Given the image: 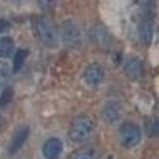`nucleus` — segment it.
Here are the masks:
<instances>
[{
	"mask_svg": "<svg viewBox=\"0 0 159 159\" xmlns=\"http://www.w3.org/2000/svg\"><path fill=\"white\" fill-rule=\"evenodd\" d=\"M11 74V69L7 62L0 61V90L7 84Z\"/></svg>",
	"mask_w": 159,
	"mask_h": 159,
	"instance_id": "f3484780",
	"label": "nucleus"
},
{
	"mask_svg": "<svg viewBox=\"0 0 159 159\" xmlns=\"http://www.w3.org/2000/svg\"><path fill=\"white\" fill-rule=\"evenodd\" d=\"M92 35L96 43L99 44L102 47L107 46L110 42V35L108 32L105 30V28L100 25L95 26L92 29Z\"/></svg>",
	"mask_w": 159,
	"mask_h": 159,
	"instance_id": "ddd939ff",
	"label": "nucleus"
},
{
	"mask_svg": "<svg viewBox=\"0 0 159 159\" xmlns=\"http://www.w3.org/2000/svg\"><path fill=\"white\" fill-rule=\"evenodd\" d=\"M101 116L107 124L115 125L121 121L123 111L120 103L115 100H110L103 105Z\"/></svg>",
	"mask_w": 159,
	"mask_h": 159,
	"instance_id": "0eeeda50",
	"label": "nucleus"
},
{
	"mask_svg": "<svg viewBox=\"0 0 159 159\" xmlns=\"http://www.w3.org/2000/svg\"><path fill=\"white\" fill-rule=\"evenodd\" d=\"M104 69L101 65L93 62L85 68L83 72V79L86 84L90 87L96 88L104 79Z\"/></svg>",
	"mask_w": 159,
	"mask_h": 159,
	"instance_id": "6e6552de",
	"label": "nucleus"
},
{
	"mask_svg": "<svg viewBox=\"0 0 159 159\" xmlns=\"http://www.w3.org/2000/svg\"><path fill=\"white\" fill-rule=\"evenodd\" d=\"M11 27V22L5 18H0V34L7 33Z\"/></svg>",
	"mask_w": 159,
	"mask_h": 159,
	"instance_id": "a211bd4d",
	"label": "nucleus"
},
{
	"mask_svg": "<svg viewBox=\"0 0 159 159\" xmlns=\"http://www.w3.org/2000/svg\"><path fill=\"white\" fill-rule=\"evenodd\" d=\"M61 37L64 45L70 49H77L83 44V32L72 19L65 20L61 25Z\"/></svg>",
	"mask_w": 159,
	"mask_h": 159,
	"instance_id": "7ed1b4c3",
	"label": "nucleus"
},
{
	"mask_svg": "<svg viewBox=\"0 0 159 159\" xmlns=\"http://www.w3.org/2000/svg\"><path fill=\"white\" fill-rule=\"evenodd\" d=\"M6 123H7V122H6L5 118H4L2 115L0 114V133L2 131V130H3L4 127H5Z\"/></svg>",
	"mask_w": 159,
	"mask_h": 159,
	"instance_id": "6ab92c4d",
	"label": "nucleus"
},
{
	"mask_svg": "<svg viewBox=\"0 0 159 159\" xmlns=\"http://www.w3.org/2000/svg\"><path fill=\"white\" fill-rule=\"evenodd\" d=\"M101 150L95 145H87L77 149L69 155V159H100Z\"/></svg>",
	"mask_w": 159,
	"mask_h": 159,
	"instance_id": "9b49d317",
	"label": "nucleus"
},
{
	"mask_svg": "<svg viewBox=\"0 0 159 159\" xmlns=\"http://www.w3.org/2000/svg\"><path fill=\"white\" fill-rule=\"evenodd\" d=\"M95 127L96 124L92 118L85 114L78 115L71 122L68 137L72 143H84L91 137Z\"/></svg>",
	"mask_w": 159,
	"mask_h": 159,
	"instance_id": "f257e3e1",
	"label": "nucleus"
},
{
	"mask_svg": "<svg viewBox=\"0 0 159 159\" xmlns=\"http://www.w3.org/2000/svg\"><path fill=\"white\" fill-rule=\"evenodd\" d=\"M125 73L132 80L141 79L145 73V67L143 61L136 56H130L125 61L123 65Z\"/></svg>",
	"mask_w": 159,
	"mask_h": 159,
	"instance_id": "1a4fd4ad",
	"label": "nucleus"
},
{
	"mask_svg": "<svg viewBox=\"0 0 159 159\" xmlns=\"http://www.w3.org/2000/svg\"><path fill=\"white\" fill-rule=\"evenodd\" d=\"M30 55V51L27 49H18L15 52L13 58L12 71L14 73H18L22 69L25 61Z\"/></svg>",
	"mask_w": 159,
	"mask_h": 159,
	"instance_id": "f8f14e48",
	"label": "nucleus"
},
{
	"mask_svg": "<svg viewBox=\"0 0 159 159\" xmlns=\"http://www.w3.org/2000/svg\"><path fill=\"white\" fill-rule=\"evenodd\" d=\"M34 30L38 39L49 49H56L59 45L57 30L50 18L45 15L38 16L34 20Z\"/></svg>",
	"mask_w": 159,
	"mask_h": 159,
	"instance_id": "f03ea898",
	"label": "nucleus"
},
{
	"mask_svg": "<svg viewBox=\"0 0 159 159\" xmlns=\"http://www.w3.org/2000/svg\"><path fill=\"white\" fill-rule=\"evenodd\" d=\"M64 150L62 141L57 137H51L45 140L42 152L45 159H59Z\"/></svg>",
	"mask_w": 159,
	"mask_h": 159,
	"instance_id": "9d476101",
	"label": "nucleus"
},
{
	"mask_svg": "<svg viewBox=\"0 0 159 159\" xmlns=\"http://www.w3.org/2000/svg\"><path fill=\"white\" fill-rule=\"evenodd\" d=\"M143 138L141 127L134 123H125L119 129V143L125 149H132L140 143Z\"/></svg>",
	"mask_w": 159,
	"mask_h": 159,
	"instance_id": "20e7f679",
	"label": "nucleus"
},
{
	"mask_svg": "<svg viewBox=\"0 0 159 159\" xmlns=\"http://www.w3.org/2000/svg\"><path fill=\"white\" fill-rule=\"evenodd\" d=\"M15 49L14 40L8 36L0 37V58L9 57Z\"/></svg>",
	"mask_w": 159,
	"mask_h": 159,
	"instance_id": "4468645a",
	"label": "nucleus"
},
{
	"mask_svg": "<svg viewBox=\"0 0 159 159\" xmlns=\"http://www.w3.org/2000/svg\"><path fill=\"white\" fill-rule=\"evenodd\" d=\"M15 96V91L11 87H6L0 96V109L7 107L13 101Z\"/></svg>",
	"mask_w": 159,
	"mask_h": 159,
	"instance_id": "2eb2a0df",
	"label": "nucleus"
},
{
	"mask_svg": "<svg viewBox=\"0 0 159 159\" xmlns=\"http://www.w3.org/2000/svg\"><path fill=\"white\" fill-rule=\"evenodd\" d=\"M154 11L149 7H144L141 21L138 25V36L139 41L145 45H149L154 38Z\"/></svg>",
	"mask_w": 159,
	"mask_h": 159,
	"instance_id": "39448f33",
	"label": "nucleus"
},
{
	"mask_svg": "<svg viewBox=\"0 0 159 159\" xmlns=\"http://www.w3.org/2000/svg\"><path fill=\"white\" fill-rule=\"evenodd\" d=\"M146 132L149 137H157L158 134V119L157 116H153L147 120L146 123Z\"/></svg>",
	"mask_w": 159,
	"mask_h": 159,
	"instance_id": "dca6fc26",
	"label": "nucleus"
},
{
	"mask_svg": "<svg viewBox=\"0 0 159 159\" xmlns=\"http://www.w3.org/2000/svg\"><path fill=\"white\" fill-rule=\"evenodd\" d=\"M30 134V128L27 125H21L15 128L10 139L8 153L11 155L17 154L24 147Z\"/></svg>",
	"mask_w": 159,
	"mask_h": 159,
	"instance_id": "423d86ee",
	"label": "nucleus"
}]
</instances>
